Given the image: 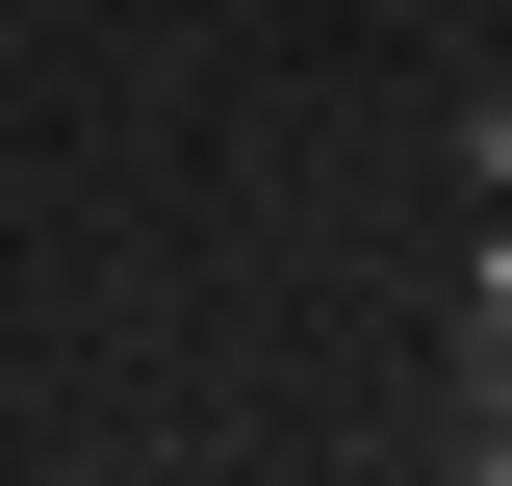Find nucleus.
<instances>
[{"label":"nucleus","instance_id":"obj_1","mask_svg":"<svg viewBox=\"0 0 512 486\" xmlns=\"http://www.w3.org/2000/svg\"><path fill=\"white\" fill-rule=\"evenodd\" d=\"M461 461H512V256H487V307H461Z\"/></svg>","mask_w":512,"mask_h":486},{"label":"nucleus","instance_id":"obj_2","mask_svg":"<svg viewBox=\"0 0 512 486\" xmlns=\"http://www.w3.org/2000/svg\"><path fill=\"white\" fill-rule=\"evenodd\" d=\"M461 154H487V180H512V103H461Z\"/></svg>","mask_w":512,"mask_h":486}]
</instances>
